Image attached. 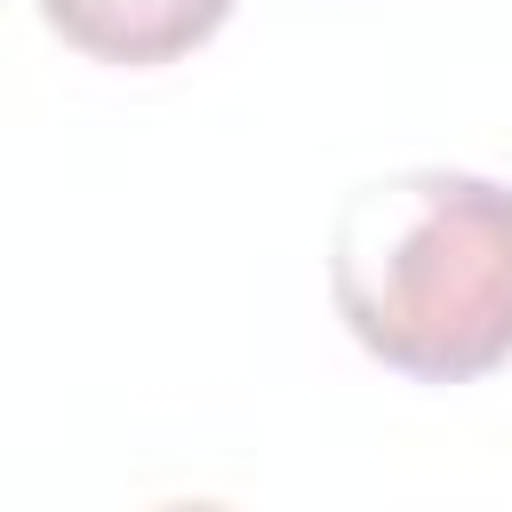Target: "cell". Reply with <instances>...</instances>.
Listing matches in <instances>:
<instances>
[{
  "mask_svg": "<svg viewBox=\"0 0 512 512\" xmlns=\"http://www.w3.org/2000/svg\"><path fill=\"white\" fill-rule=\"evenodd\" d=\"M344 328L400 376L464 384L512 360V192L464 168L360 184L328 232Z\"/></svg>",
  "mask_w": 512,
  "mask_h": 512,
  "instance_id": "6da1fadb",
  "label": "cell"
},
{
  "mask_svg": "<svg viewBox=\"0 0 512 512\" xmlns=\"http://www.w3.org/2000/svg\"><path fill=\"white\" fill-rule=\"evenodd\" d=\"M48 24L104 64H168L200 48L232 0H40Z\"/></svg>",
  "mask_w": 512,
  "mask_h": 512,
  "instance_id": "7a4b0ae2",
  "label": "cell"
}]
</instances>
